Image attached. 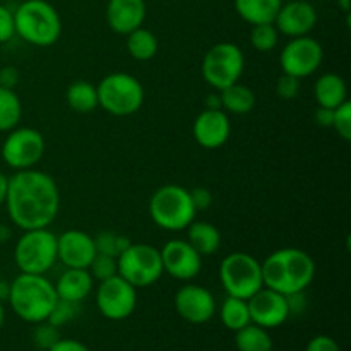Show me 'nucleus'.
I'll list each match as a JSON object with an SVG mask.
<instances>
[{
	"label": "nucleus",
	"instance_id": "f257e3e1",
	"mask_svg": "<svg viewBox=\"0 0 351 351\" xmlns=\"http://www.w3.org/2000/svg\"><path fill=\"white\" fill-rule=\"evenodd\" d=\"M9 218L17 228H48L60 209L57 182L45 171L29 168L9 177L5 204Z\"/></svg>",
	"mask_w": 351,
	"mask_h": 351
},
{
	"label": "nucleus",
	"instance_id": "f03ea898",
	"mask_svg": "<svg viewBox=\"0 0 351 351\" xmlns=\"http://www.w3.org/2000/svg\"><path fill=\"white\" fill-rule=\"evenodd\" d=\"M261 264H263L264 287L285 297L307 290L317 271L311 254L295 247L276 250Z\"/></svg>",
	"mask_w": 351,
	"mask_h": 351
},
{
	"label": "nucleus",
	"instance_id": "7ed1b4c3",
	"mask_svg": "<svg viewBox=\"0 0 351 351\" xmlns=\"http://www.w3.org/2000/svg\"><path fill=\"white\" fill-rule=\"evenodd\" d=\"M57 300L55 287L47 274L27 273L14 278L7 298L14 314L29 324L47 321Z\"/></svg>",
	"mask_w": 351,
	"mask_h": 351
},
{
	"label": "nucleus",
	"instance_id": "20e7f679",
	"mask_svg": "<svg viewBox=\"0 0 351 351\" xmlns=\"http://www.w3.org/2000/svg\"><path fill=\"white\" fill-rule=\"evenodd\" d=\"M14 26L16 34L33 47H51L62 34L60 14L47 0H24L14 10Z\"/></svg>",
	"mask_w": 351,
	"mask_h": 351
},
{
	"label": "nucleus",
	"instance_id": "39448f33",
	"mask_svg": "<svg viewBox=\"0 0 351 351\" xmlns=\"http://www.w3.org/2000/svg\"><path fill=\"white\" fill-rule=\"evenodd\" d=\"M147 209L154 225L167 232H182L194 221L197 215L191 191L177 184L156 189L151 195Z\"/></svg>",
	"mask_w": 351,
	"mask_h": 351
},
{
	"label": "nucleus",
	"instance_id": "423d86ee",
	"mask_svg": "<svg viewBox=\"0 0 351 351\" xmlns=\"http://www.w3.org/2000/svg\"><path fill=\"white\" fill-rule=\"evenodd\" d=\"M98 103L106 113L113 117L134 115L144 105V86L136 75L129 72H112L96 86Z\"/></svg>",
	"mask_w": 351,
	"mask_h": 351
},
{
	"label": "nucleus",
	"instance_id": "0eeeda50",
	"mask_svg": "<svg viewBox=\"0 0 351 351\" xmlns=\"http://www.w3.org/2000/svg\"><path fill=\"white\" fill-rule=\"evenodd\" d=\"M57 261V235L48 228L24 230L17 239L14 263L21 273L47 274Z\"/></svg>",
	"mask_w": 351,
	"mask_h": 351
},
{
	"label": "nucleus",
	"instance_id": "6e6552de",
	"mask_svg": "<svg viewBox=\"0 0 351 351\" xmlns=\"http://www.w3.org/2000/svg\"><path fill=\"white\" fill-rule=\"evenodd\" d=\"M219 281L228 297L249 300L264 287L263 264L247 252H233L219 264Z\"/></svg>",
	"mask_w": 351,
	"mask_h": 351
},
{
	"label": "nucleus",
	"instance_id": "1a4fd4ad",
	"mask_svg": "<svg viewBox=\"0 0 351 351\" xmlns=\"http://www.w3.org/2000/svg\"><path fill=\"white\" fill-rule=\"evenodd\" d=\"M243 71H245V55L239 45L230 41L213 45L202 58V77L216 91H221L239 82Z\"/></svg>",
	"mask_w": 351,
	"mask_h": 351
},
{
	"label": "nucleus",
	"instance_id": "9d476101",
	"mask_svg": "<svg viewBox=\"0 0 351 351\" xmlns=\"http://www.w3.org/2000/svg\"><path fill=\"white\" fill-rule=\"evenodd\" d=\"M117 273L134 288L153 287L165 274L160 249L149 243H130L117 257Z\"/></svg>",
	"mask_w": 351,
	"mask_h": 351
},
{
	"label": "nucleus",
	"instance_id": "9b49d317",
	"mask_svg": "<svg viewBox=\"0 0 351 351\" xmlns=\"http://www.w3.org/2000/svg\"><path fill=\"white\" fill-rule=\"evenodd\" d=\"M2 160L12 170L34 168L45 154V137L33 127H16L7 134L2 144Z\"/></svg>",
	"mask_w": 351,
	"mask_h": 351
},
{
	"label": "nucleus",
	"instance_id": "f8f14e48",
	"mask_svg": "<svg viewBox=\"0 0 351 351\" xmlns=\"http://www.w3.org/2000/svg\"><path fill=\"white\" fill-rule=\"evenodd\" d=\"M96 307L108 321H123L136 311L137 288L119 274L99 281L96 288Z\"/></svg>",
	"mask_w": 351,
	"mask_h": 351
},
{
	"label": "nucleus",
	"instance_id": "ddd939ff",
	"mask_svg": "<svg viewBox=\"0 0 351 351\" xmlns=\"http://www.w3.org/2000/svg\"><path fill=\"white\" fill-rule=\"evenodd\" d=\"M324 60V48L315 38L298 36L290 38L280 53V65L283 74L297 79H305L315 74Z\"/></svg>",
	"mask_w": 351,
	"mask_h": 351
},
{
	"label": "nucleus",
	"instance_id": "4468645a",
	"mask_svg": "<svg viewBox=\"0 0 351 351\" xmlns=\"http://www.w3.org/2000/svg\"><path fill=\"white\" fill-rule=\"evenodd\" d=\"M163 271L178 281H191L199 276L202 269V256L182 239L168 240L160 249Z\"/></svg>",
	"mask_w": 351,
	"mask_h": 351
},
{
	"label": "nucleus",
	"instance_id": "2eb2a0df",
	"mask_svg": "<svg viewBox=\"0 0 351 351\" xmlns=\"http://www.w3.org/2000/svg\"><path fill=\"white\" fill-rule=\"evenodd\" d=\"M250 312V322L264 329H276L290 317V307L285 295L263 287L247 300Z\"/></svg>",
	"mask_w": 351,
	"mask_h": 351
},
{
	"label": "nucleus",
	"instance_id": "dca6fc26",
	"mask_svg": "<svg viewBox=\"0 0 351 351\" xmlns=\"http://www.w3.org/2000/svg\"><path fill=\"white\" fill-rule=\"evenodd\" d=\"M175 308L184 321L191 324H206L216 312V302L211 291L201 285L187 283L175 293Z\"/></svg>",
	"mask_w": 351,
	"mask_h": 351
},
{
	"label": "nucleus",
	"instance_id": "f3484780",
	"mask_svg": "<svg viewBox=\"0 0 351 351\" xmlns=\"http://www.w3.org/2000/svg\"><path fill=\"white\" fill-rule=\"evenodd\" d=\"M95 256V239L89 233L72 228L57 235V259L65 267L88 269Z\"/></svg>",
	"mask_w": 351,
	"mask_h": 351
},
{
	"label": "nucleus",
	"instance_id": "a211bd4d",
	"mask_svg": "<svg viewBox=\"0 0 351 351\" xmlns=\"http://www.w3.org/2000/svg\"><path fill=\"white\" fill-rule=\"evenodd\" d=\"M273 24L283 36H307L317 24V10L307 0H291L281 5Z\"/></svg>",
	"mask_w": 351,
	"mask_h": 351
},
{
	"label": "nucleus",
	"instance_id": "6ab92c4d",
	"mask_svg": "<svg viewBox=\"0 0 351 351\" xmlns=\"http://www.w3.org/2000/svg\"><path fill=\"white\" fill-rule=\"evenodd\" d=\"M195 143L204 149H218L225 146L232 134L228 113L225 110H209L199 113L192 125Z\"/></svg>",
	"mask_w": 351,
	"mask_h": 351
},
{
	"label": "nucleus",
	"instance_id": "aec40b11",
	"mask_svg": "<svg viewBox=\"0 0 351 351\" xmlns=\"http://www.w3.org/2000/svg\"><path fill=\"white\" fill-rule=\"evenodd\" d=\"M146 14V0H108L105 10L110 29L123 36L143 26Z\"/></svg>",
	"mask_w": 351,
	"mask_h": 351
},
{
	"label": "nucleus",
	"instance_id": "412c9836",
	"mask_svg": "<svg viewBox=\"0 0 351 351\" xmlns=\"http://www.w3.org/2000/svg\"><path fill=\"white\" fill-rule=\"evenodd\" d=\"M53 287L57 298L74 302V304H81V302H84L91 295L93 287H95V280H93L91 273L88 269L67 267L60 274V278H58Z\"/></svg>",
	"mask_w": 351,
	"mask_h": 351
},
{
	"label": "nucleus",
	"instance_id": "4be33fe9",
	"mask_svg": "<svg viewBox=\"0 0 351 351\" xmlns=\"http://www.w3.org/2000/svg\"><path fill=\"white\" fill-rule=\"evenodd\" d=\"M314 96L319 106L324 108H338L348 99V88L345 79L335 72H326L315 81Z\"/></svg>",
	"mask_w": 351,
	"mask_h": 351
},
{
	"label": "nucleus",
	"instance_id": "5701e85b",
	"mask_svg": "<svg viewBox=\"0 0 351 351\" xmlns=\"http://www.w3.org/2000/svg\"><path fill=\"white\" fill-rule=\"evenodd\" d=\"M233 5L245 23L256 26L274 23L283 0H233Z\"/></svg>",
	"mask_w": 351,
	"mask_h": 351
},
{
	"label": "nucleus",
	"instance_id": "b1692460",
	"mask_svg": "<svg viewBox=\"0 0 351 351\" xmlns=\"http://www.w3.org/2000/svg\"><path fill=\"white\" fill-rule=\"evenodd\" d=\"M187 242L201 254L202 257L213 256L221 247V233L209 221H192L187 226Z\"/></svg>",
	"mask_w": 351,
	"mask_h": 351
},
{
	"label": "nucleus",
	"instance_id": "393cba45",
	"mask_svg": "<svg viewBox=\"0 0 351 351\" xmlns=\"http://www.w3.org/2000/svg\"><path fill=\"white\" fill-rule=\"evenodd\" d=\"M219 96H221V105L226 113L247 115L256 108V93L249 86L240 84V81L221 89Z\"/></svg>",
	"mask_w": 351,
	"mask_h": 351
},
{
	"label": "nucleus",
	"instance_id": "a878e982",
	"mask_svg": "<svg viewBox=\"0 0 351 351\" xmlns=\"http://www.w3.org/2000/svg\"><path fill=\"white\" fill-rule=\"evenodd\" d=\"M65 101L72 112L91 113L99 106L98 89L89 81H74L65 91Z\"/></svg>",
	"mask_w": 351,
	"mask_h": 351
},
{
	"label": "nucleus",
	"instance_id": "bb28decb",
	"mask_svg": "<svg viewBox=\"0 0 351 351\" xmlns=\"http://www.w3.org/2000/svg\"><path fill=\"white\" fill-rule=\"evenodd\" d=\"M127 51L134 60L147 62L151 58L156 57L158 50H160V43L153 31L146 29V27H137L132 33L127 34Z\"/></svg>",
	"mask_w": 351,
	"mask_h": 351
},
{
	"label": "nucleus",
	"instance_id": "cd10ccee",
	"mask_svg": "<svg viewBox=\"0 0 351 351\" xmlns=\"http://www.w3.org/2000/svg\"><path fill=\"white\" fill-rule=\"evenodd\" d=\"M235 346L239 351H271L273 339L267 329L250 322L245 328L235 331Z\"/></svg>",
	"mask_w": 351,
	"mask_h": 351
},
{
	"label": "nucleus",
	"instance_id": "c85d7f7f",
	"mask_svg": "<svg viewBox=\"0 0 351 351\" xmlns=\"http://www.w3.org/2000/svg\"><path fill=\"white\" fill-rule=\"evenodd\" d=\"M23 119V103L14 89L0 88V132H10Z\"/></svg>",
	"mask_w": 351,
	"mask_h": 351
},
{
	"label": "nucleus",
	"instance_id": "c756f323",
	"mask_svg": "<svg viewBox=\"0 0 351 351\" xmlns=\"http://www.w3.org/2000/svg\"><path fill=\"white\" fill-rule=\"evenodd\" d=\"M219 319H221L223 326L233 332L245 328L247 324H250L249 304L243 298L226 297L221 305V311H219Z\"/></svg>",
	"mask_w": 351,
	"mask_h": 351
},
{
	"label": "nucleus",
	"instance_id": "7c9ffc66",
	"mask_svg": "<svg viewBox=\"0 0 351 351\" xmlns=\"http://www.w3.org/2000/svg\"><path fill=\"white\" fill-rule=\"evenodd\" d=\"M95 239V247L98 254H105L110 257H120V254L127 249V247L132 243V240L129 237H125L123 233L113 232V230H105V232H99L98 235L93 237Z\"/></svg>",
	"mask_w": 351,
	"mask_h": 351
},
{
	"label": "nucleus",
	"instance_id": "2f4dec72",
	"mask_svg": "<svg viewBox=\"0 0 351 351\" xmlns=\"http://www.w3.org/2000/svg\"><path fill=\"white\" fill-rule=\"evenodd\" d=\"M250 45L256 51L267 53L273 51L280 43V31L276 29L273 23L269 24H256L250 29Z\"/></svg>",
	"mask_w": 351,
	"mask_h": 351
},
{
	"label": "nucleus",
	"instance_id": "473e14b6",
	"mask_svg": "<svg viewBox=\"0 0 351 351\" xmlns=\"http://www.w3.org/2000/svg\"><path fill=\"white\" fill-rule=\"evenodd\" d=\"M79 315V304H74V302L60 300L58 298L57 304L51 308L50 315H48L47 321L50 324H53L55 328H62V326L69 324L72 319H75Z\"/></svg>",
	"mask_w": 351,
	"mask_h": 351
},
{
	"label": "nucleus",
	"instance_id": "72a5a7b5",
	"mask_svg": "<svg viewBox=\"0 0 351 351\" xmlns=\"http://www.w3.org/2000/svg\"><path fill=\"white\" fill-rule=\"evenodd\" d=\"M88 271L91 273L93 280H98V281L108 280V278L119 274L117 273V259L115 257H110V256H105V254L96 252L95 259H93L91 264H89Z\"/></svg>",
	"mask_w": 351,
	"mask_h": 351
},
{
	"label": "nucleus",
	"instance_id": "f704fd0d",
	"mask_svg": "<svg viewBox=\"0 0 351 351\" xmlns=\"http://www.w3.org/2000/svg\"><path fill=\"white\" fill-rule=\"evenodd\" d=\"M60 339V332H58V328H55L53 324H50L48 321L38 322L36 328L33 331V341L34 345L40 350L48 351L55 343Z\"/></svg>",
	"mask_w": 351,
	"mask_h": 351
},
{
	"label": "nucleus",
	"instance_id": "c9c22d12",
	"mask_svg": "<svg viewBox=\"0 0 351 351\" xmlns=\"http://www.w3.org/2000/svg\"><path fill=\"white\" fill-rule=\"evenodd\" d=\"M343 141H351V103L346 99L343 105L335 108V117H332V127Z\"/></svg>",
	"mask_w": 351,
	"mask_h": 351
},
{
	"label": "nucleus",
	"instance_id": "e433bc0d",
	"mask_svg": "<svg viewBox=\"0 0 351 351\" xmlns=\"http://www.w3.org/2000/svg\"><path fill=\"white\" fill-rule=\"evenodd\" d=\"M276 95L281 99H293L300 93V79L290 74H281L276 81Z\"/></svg>",
	"mask_w": 351,
	"mask_h": 351
},
{
	"label": "nucleus",
	"instance_id": "4c0bfd02",
	"mask_svg": "<svg viewBox=\"0 0 351 351\" xmlns=\"http://www.w3.org/2000/svg\"><path fill=\"white\" fill-rule=\"evenodd\" d=\"M16 34V26H14V12L9 7L0 3V45L10 41Z\"/></svg>",
	"mask_w": 351,
	"mask_h": 351
},
{
	"label": "nucleus",
	"instance_id": "58836bf2",
	"mask_svg": "<svg viewBox=\"0 0 351 351\" xmlns=\"http://www.w3.org/2000/svg\"><path fill=\"white\" fill-rule=\"evenodd\" d=\"M305 351H341V348H339V345L331 336L319 335L308 341Z\"/></svg>",
	"mask_w": 351,
	"mask_h": 351
},
{
	"label": "nucleus",
	"instance_id": "ea45409f",
	"mask_svg": "<svg viewBox=\"0 0 351 351\" xmlns=\"http://www.w3.org/2000/svg\"><path fill=\"white\" fill-rule=\"evenodd\" d=\"M191 197L197 211H204V209H208L213 204V194L209 189H194V191H191Z\"/></svg>",
	"mask_w": 351,
	"mask_h": 351
},
{
	"label": "nucleus",
	"instance_id": "a19ab883",
	"mask_svg": "<svg viewBox=\"0 0 351 351\" xmlns=\"http://www.w3.org/2000/svg\"><path fill=\"white\" fill-rule=\"evenodd\" d=\"M17 84H19V71L16 67L5 65L0 69V88L16 89Z\"/></svg>",
	"mask_w": 351,
	"mask_h": 351
},
{
	"label": "nucleus",
	"instance_id": "79ce46f5",
	"mask_svg": "<svg viewBox=\"0 0 351 351\" xmlns=\"http://www.w3.org/2000/svg\"><path fill=\"white\" fill-rule=\"evenodd\" d=\"M48 351H89L84 343L77 341V339H58L53 346Z\"/></svg>",
	"mask_w": 351,
	"mask_h": 351
},
{
	"label": "nucleus",
	"instance_id": "37998d69",
	"mask_svg": "<svg viewBox=\"0 0 351 351\" xmlns=\"http://www.w3.org/2000/svg\"><path fill=\"white\" fill-rule=\"evenodd\" d=\"M332 117H335V110L332 108H324V106H319L315 110V123L319 127H324V129H331L332 127Z\"/></svg>",
	"mask_w": 351,
	"mask_h": 351
},
{
	"label": "nucleus",
	"instance_id": "c03bdc74",
	"mask_svg": "<svg viewBox=\"0 0 351 351\" xmlns=\"http://www.w3.org/2000/svg\"><path fill=\"white\" fill-rule=\"evenodd\" d=\"M206 108H209V110H223L221 96H219V91L208 95V98H206Z\"/></svg>",
	"mask_w": 351,
	"mask_h": 351
},
{
	"label": "nucleus",
	"instance_id": "a18cd8bd",
	"mask_svg": "<svg viewBox=\"0 0 351 351\" xmlns=\"http://www.w3.org/2000/svg\"><path fill=\"white\" fill-rule=\"evenodd\" d=\"M7 187H9V177L0 171V206L5 204L7 197Z\"/></svg>",
	"mask_w": 351,
	"mask_h": 351
},
{
	"label": "nucleus",
	"instance_id": "49530a36",
	"mask_svg": "<svg viewBox=\"0 0 351 351\" xmlns=\"http://www.w3.org/2000/svg\"><path fill=\"white\" fill-rule=\"evenodd\" d=\"M9 290L10 283H7V281H3L2 278H0V302H7V298H9Z\"/></svg>",
	"mask_w": 351,
	"mask_h": 351
},
{
	"label": "nucleus",
	"instance_id": "de8ad7c7",
	"mask_svg": "<svg viewBox=\"0 0 351 351\" xmlns=\"http://www.w3.org/2000/svg\"><path fill=\"white\" fill-rule=\"evenodd\" d=\"M10 239V232H9V228H7V226H3V225H0V242H5V240H9Z\"/></svg>",
	"mask_w": 351,
	"mask_h": 351
},
{
	"label": "nucleus",
	"instance_id": "09e8293b",
	"mask_svg": "<svg viewBox=\"0 0 351 351\" xmlns=\"http://www.w3.org/2000/svg\"><path fill=\"white\" fill-rule=\"evenodd\" d=\"M338 7L343 10L345 14H350V0H338Z\"/></svg>",
	"mask_w": 351,
	"mask_h": 351
},
{
	"label": "nucleus",
	"instance_id": "8fccbe9b",
	"mask_svg": "<svg viewBox=\"0 0 351 351\" xmlns=\"http://www.w3.org/2000/svg\"><path fill=\"white\" fill-rule=\"evenodd\" d=\"M3 322H5V308H3V302H0V329H2Z\"/></svg>",
	"mask_w": 351,
	"mask_h": 351
},
{
	"label": "nucleus",
	"instance_id": "3c124183",
	"mask_svg": "<svg viewBox=\"0 0 351 351\" xmlns=\"http://www.w3.org/2000/svg\"><path fill=\"white\" fill-rule=\"evenodd\" d=\"M271 351H274V350H271Z\"/></svg>",
	"mask_w": 351,
	"mask_h": 351
}]
</instances>
